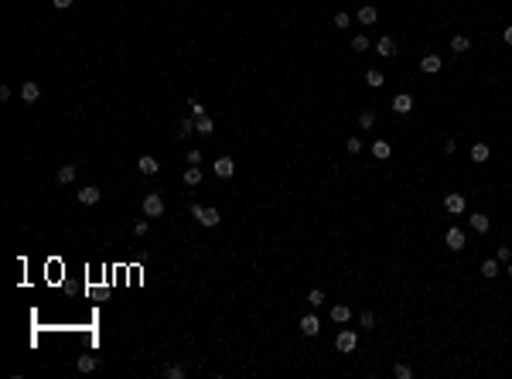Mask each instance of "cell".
<instances>
[{
    "label": "cell",
    "instance_id": "34",
    "mask_svg": "<svg viewBox=\"0 0 512 379\" xmlns=\"http://www.w3.org/2000/svg\"><path fill=\"white\" fill-rule=\"evenodd\" d=\"M188 113H192L195 120H198V116H205V106H202V103H195V99H192V103H188Z\"/></svg>",
    "mask_w": 512,
    "mask_h": 379
},
{
    "label": "cell",
    "instance_id": "23",
    "mask_svg": "<svg viewBox=\"0 0 512 379\" xmlns=\"http://www.w3.org/2000/svg\"><path fill=\"white\" fill-rule=\"evenodd\" d=\"M96 366H99V359H96V356H79V362H75L79 372H92Z\"/></svg>",
    "mask_w": 512,
    "mask_h": 379
},
{
    "label": "cell",
    "instance_id": "3",
    "mask_svg": "<svg viewBox=\"0 0 512 379\" xmlns=\"http://www.w3.org/2000/svg\"><path fill=\"white\" fill-rule=\"evenodd\" d=\"M144 215H147V219H160V215H164V198H160L157 192H147V195H144Z\"/></svg>",
    "mask_w": 512,
    "mask_h": 379
},
{
    "label": "cell",
    "instance_id": "35",
    "mask_svg": "<svg viewBox=\"0 0 512 379\" xmlns=\"http://www.w3.org/2000/svg\"><path fill=\"white\" fill-rule=\"evenodd\" d=\"M441 147H444V154H454V150H457V140H454V137H444Z\"/></svg>",
    "mask_w": 512,
    "mask_h": 379
},
{
    "label": "cell",
    "instance_id": "25",
    "mask_svg": "<svg viewBox=\"0 0 512 379\" xmlns=\"http://www.w3.org/2000/svg\"><path fill=\"white\" fill-rule=\"evenodd\" d=\"M359 126H362V130H372V126H375V113H372V110H362V113H359Z\"/></svg>",
    "mask_w": 512,
    "mask_h": 379
},
{
    "label": "cell",
    "instance_id": "40",
    "mask_svg": "<svg viewBox=\"0 0 512 379\" xmlns=\"http://www.w3.org/2000/svg\"><path fill=\"white\" fill-rule=\"evenodd\" d=\"M51 4H55L58 11H65V7H72V0H51Z\"/></svg>",
    "mask_w": 512,
    "mask_h": 379
},
{
    "label": "cell",
    "instance_id": "2",
    "mask_svg": "<svg viewBox=\"0 0 512 379\" xmlns=\"http://www.w3.org/2000/svg\"><path fill=\"white\" fill-rule=\"evenodd\" d=\"M355 345H359V335H355L352 328H341V332L335 335V348H338L341 356H348V352H355Z\"/></svg>",
    "mask_w": 512,
    "mask_h": 379
},
{
    "label": "cell",
    "instance_id": "42",
    "mask_svg": "<svg viewBox=\"0 0 512 379\" xmlns=\"http://www.w3.org/2000/svg\"><path fill=\"white\" fill-rule=\"evenodd\" d=\"M505 274H509V280H512V263H509V270H505Z\"/></svg>",
    "mask_w": 512,
    "mask_h": 379
},
{
    "label": "cell",
    "instance_id": "9",
    "mask_svg": "<svg viewBox=\"0 0 512 379\" xmlns=\"http://www.w3.org/2000/svg\"><path fill=\"white\" fill-rule=\"evenodd\" d=\"M441 55H423L420 58V72H427V75H434V72H441Z\"/></svg>",
    "mask_w": 512,
    "mask_h": 379
},
{
    "label": "cell",
    "instance_id": "15",
    "mask_svg": "<svg viewBox=\"0 0 512 379\" xmlns=\"http://www.w3.org/2000/svg\"><path fill=\"white\" fill-rule=\"evenodd\" d=\"M38 96H41L38 82H24V86H21V99H24V103H38Z\"/></svg>",
    "mask_w": 512,
    "mask_h": 379
},
{
    "label": "cell",
    "instance_id": "19",
    "mask_svg": "<svg viewBox=\"0 0 512 379\" xmlns=\"http://www.w3.org/2000/svg\"><path fill=\"white\" fill-rule=\"evenodd\" d=\"M198 181H202V168H198V164H188V168H184V184L195 188Z\"/></svg>",
    "mask_w": 512,
    "mask_h": 379
},
{
    "label": "cell",
    "instance_id": "24",
    "mask_svg": "<svg viewBox=\"0 0 512 379\" xmlns=\"http://www.w3.org/2000/svg\"><path fill=\"white\" fill-rule=\"evenodd\" d=\"M468 48H471V38H468V35H454V38H451V51H468Z\"/></svg>",
    "mask_w": 512,
    "mask_h": 379
},
{
    "label": "cell",
    "instance_id": "8",
    "mask_svg": "<svg viewBox=\"0 0 512 379\" xmlns=\"http://www.w3.org/2000/svg\"><path fill=\"white\" fill-rule=\"evenodd\" d=\"M212 171H215L219 178H232V174H236V161H232V157H219V161L212 164Z\"/></svg>",
    "mask_w": 512,
    "mask_h": 379
},
{
    "label": "cell",
    "instance_id": "12",
    "mask_svg": "<svg viewBox=\"0 0 512 379\" xmlns=\"http://www.w3.org/2000/svg\"><path fill=\"white\" fill-rule=\"evenodd\" d=\"M375 51L383 58H393L396 55V41H393V38H379V41H375Z\"/></svg>",
    "mask_w": 512,
    "mask_h": 379
},
{
    "label": "cell",
    "instance_id": "5",
    "mask_svg": "<svg viewBox=\"0 0 512 379\" xmlns=\"http://www.w3.org/2000/svg\"><path fill=\"white\" fill-rule=\"evenodd\" d=\"M444 208H447L451 215H461V212L468 208V202H465V195H461V192H451V195L444 198Z\"/></svg>",
    "mask_w": 512,
    "mask_h": 379
},
{
    "label": "cell",
    "instance_id": "10",
    "mask_svg": "<svg viewBox=\"0 0 512 379\" xmlns=\"http://www.w3.org/2000/svg\"><path fill=\"white\" fill-rule=\"evenodd\" d=\"M99 198H102V192H99V188H92V184H86V188L79 192V202H82V205H96Z\"/></svg>",
    "mask_w": 512,
    "mask_h": 379
},
{
    "label": "cell",
    "instance_id": "27",
    "mask_svg": "<svg viewBox=\"0 0 512 379\" xmlns=\"http://www.w3.org/2000/svg\"><path fill=\"white\" fill-rule=\"evenodd\" d=\"M212 130H215V123H212V116H198V133H205V137H208Z\"/></svg>",
    "mask_w": 512,
    "mask_h": 379
},
{
    "label": "cell",
    "instance_id": "13",
    "mask_svg": "<svg viewBox=\"0 0 512 379\" xmlns=\"http://www.w3.org/2000/svg\"><path fill=\"white\" fill-rule=\"evenodd\" d=\"M365 86H369V89H383V86H386V75L379 69H369L365 72Z\"/></svg>",
    "mask_w": 512,
    "mask_h": 379
},
{
    "label": "cell",
    "instance_id": "6",
    "mask_svg": "<svg viewBox=\"0 0 512 379\" xmlns=\"http://www.w3.org/2000/svg\"><path fill=\"white\" fill-rule=\"evenodd\" d=\"M410 110H413V96H410V92H399V96H393V113L407 116Z\"/></svg>",
    "mask_w": 512,
    "mask_h": 379
},
{
    "label": "cell",
    "instance_id": "36",
    "mask_svg": "<svg viewBox=\"0 0 512 379\" xmlns=\"http://www.w3.org/2000/svg\"><path fill=\"white\" fill-rule=\"evenodd\" d=\"M335 28H348V14H345V11L335 14Z\"/></svg>",
    "mask_w": 512,
    "mask_h": 379
},
{
    "label": "cell",
    "instance_id": "16",
    "mask_svg": "<svg viewBox=\"0 0 512 379\" xmlns=\"http://www.w3.org/2000/svg\"><path fill=\"white\" fill-rule=\"evenodd\" d=\"M489 157H492L489 144H471V161H475V164H485Z\"/></svg>",
    "mask_w": 512,
    "mask_h": 379
},
{
    "label": "cell",
    "instance_id": "21",
    "mask_svg": "<svg viewBox=\"0 0 512 379\" xmlns=\"http://www.w3.org/2000/svg\"><path fill=\"white\" fill-rule=\"evenodd\" d=\"M468 222H471V229H475V232H489V226H492L489 219H485V212H475Z\"/></svg>",
    "mask_w": 512,
    "mask_h": 379
},
{
    "label": "cell",
    "instance_id": "1",
    "mask_svg": "<svg viewBox=\"0 0 512 379\" xmlns=\"http://www.w3.org/2000/svg\"><path fill=\"white\" fill-rule=\"evenodd\" d=\"M192 215L198 219V222H202L205 229H215L219 222H222V215H219V208H205V205H198V202L192 205Z\"/></svg>",
    "mask_w": 512,
    "mask_h": 379
},
{
    "label": "cell",
    "instance_id": "20",
    "mask_svg": "<svg viewBox=\"0 0 512 379\" xmlns=\"http://www.w3.org/2000/svg\"><path fill=\"white\" fill-rule=\"evenodd\" d=\"M355 17H359V24H365V28H369V24H375V7H372V4H365V7H359V14H355Z\"/></svg>",
    "mask_w": 512,
    "mask_h": 379
},
{
    "label": "cell",
    "instance_id": "37",
    "mask_svg": "<svg viewBox=\"0 0 512 379\" xmlns=\"http://www.w3.org/2000/svg\"><path fill=\"white\" fill-rule=\"evenodd\" d=\"M362 150V140L359 137H348V154H359Z\"/></svg>",
    "mask_w": 512,
    "mask_h": 379
},
{
    "label": "cell",
    "instance_id": "18",
    "mask_svg": "<svg viewBox=\"0 0 512 379\" xmlns=\"http://www.w3.org/2000/svg\"><path fill=\"white\" fill-rule=\"evenodd\" d=\"M389 154H393V147H389L386 140H372V157L375 161H386Z\"/></svg>",
    "mask_w": 512,
    "mask_h": 379
},
{
    "label": "cell",
    "instance_id": "33",
    "mask_svg": "<svg viewBox=\"0 0 512 379\" xmlns=\"http://www.w3.org/2000/svg\"><path fill=\"white\" fill-rule=\"evenodd\" d=\"M359 321H362V328H372V324H375V314H372V311H362V314H359Z\"/></svg>",
    "mask_w": 512,
    "mask_h": 379
},
{
    "label": "cell",
    "instance_id": "32",
    "mask_svg": "<svg viewBox=\"0 0 512 379\" xmlns=\"http://www.w3.org/2000/svg\"><path fill=\"white\" fill-rule=\"evenodd\" d=\"M321 301H325V294H321L318 287H314L311 294H307V304H311V308H321Z\"/></svg>",
    "mask_w": 512,
    "mask_h": 379
},
{
    "label": "cell",
    "instance_id": "14",
    "mask_svg": "<svg viewBox=\"0 0 512 379\" xmlns=\"http://www.w3.org/2000/svg\"><path fill=\"white\" fill-rule=\"evenodd\" d=\"M75 174H79V164H62V168H58V184L75 181Z\"/></svg>",
    "mask_w": 512,
    "mask_h": 379
},
{
    "label": "cell",
    "instance_id": "41",
    "mask_svg": "<svg viewBox=\"0 0 512 379\" xmlns=\"http://www.w3.org/2000/svg\"><path fill=\"white\" fill-rule=\"evenodd\" d=\"M502 41H505V45H512V28H505V31H502Z\"/></svg>",
    "mask_w": 512,
    "mask_h": 379
},
{
    "label": "cell",
    "instance_id": "11",
    "mask_svg": "<svg viewBox=\"0 0 512 379\" xmlns=\"http://www.w3.org/2000/svg\"><path fill=\"white\" fill-rule=\"evenodd\" d=\"M137 168H140V174H157V171H160L157 157H150V154H144V157L137 161Z\"/></svg>",
    "mask_w": 512,
    "mask_h": 379
},
{
    "label": "cell",
    "instance_id": "30",
    "mask_svg": "<svg viewBox=\"0 0 512 379\" xmlns=\"http://www.w3.org/2000/svg\"><path fill=\"white\" fill-rule=\"evenodd\" d=\"M164 376L168 379H184V366H164Z\"/></svg>",
    "mask_w": 512,
    "mask_h": 379
},
{
    "label": "cell",
    "instance_id": "29",
    "mask_svg": "<svg viewBox=\"0 0 512 379\" xmlns=\"http://www.w3.org/2000/svg\"><path fill=\"white\" fill-rule=\"evenodd\" d=\"M352 51H369V38H365V35H355V38H352Z\"/></svg>",
    "mask_w": 512,
    "mask_h": 379
},
{
    "label": "cell",
    "instance_id": "31",
    "mask_svg": "<svg viewBox=\"0 0 512 379\" xmlns=\"http://www.w3.org/2000/svg\"><path fill=\"white\" fill-rule=\"evenodd\" d=\"M495 260H499V263H512V250L509 246H499V250H495Z\"/></svg>",
    "mask_w": 512,
    "mask_h": 379
},
{
    "label": "cell",
    "instance_id": "7",
    "mask_svg": "<svg viewBox=\"0 0 512 379\" xmlns=\"http://www.w3.org/2000/svg\"><path fill=\"white\" fill-rule=\"evenodd\" d=\"M301 332H304L307 338H314V335L321 332V318L318 314H304V318H301Z\"/></svg>",
    "mask_w": 512,
    "mask_h": 379
},
{
    "label": "cell",
    "instance_id": "22",
    "mask_svg": "<svg viewBox=\"0 0 512 379\" xmlns=\"http://www.w3.org/2000/svg\"><path fill=\"white\" fill-rule=\"evenodd\" d=\"M192 130H198V120H195V116L188 113V116H184V120H181V123H178V137H188Z\"/></svg>",
    "mask_w": 512,
    "mask_h": 379
},
{
    "label": "cell",
    "instance_id": "17",
    "mask_svg": "<svg viewBox=\"0 0 512 379\" xmlns=\"http://www.w3.org/2000/svg\"><path fill=\"white\" fill-rule=\"evenodd\" d=\"M348 318H352V308H348V304H335V308H331V321L345 324Z\"/></svg>",
    "mask_w": 512,
    "mask_h": 379
},
{
    "label": "cell",
    "instance_id": "28",
    "mask_svg": "<svg viewBox=\"0 0 512 379\" xmlns=\"http://www.w3.org/2000/svg\"><path fill=\"white\" fill-rule=\"evenodd\" d=\"M393 376L396 379H413V369L403 366V362H396V366H393Z\"/></svg>",
    "mask_w": 512,
    "mask_h": 379
},
{
    "label": "cell",
    "instance_id": "4",
    "mask_svg": "<svg viewBox=\"0 0 512 379\" xmlns=\"http://www.w3.org/2000/svg\"><path fill=\"white\" fill-rule=\"evenodd\" d=\"M444 242H447V250L461 253V250H465V232L457 229V226H451V229L444 232Z\"/></svg>",
    "mask_w": 512,
    "mask_h": 379
},
{
    "label": "cell",
    "instance_id": "26",
    "mask_svg": "<svg viewBox=\"0 0 512 379\" xmlns=\"http://www.w3.org/2000/svg\"><path fill=\"white\" fill-rule=\"evenodd\" d=\"M481 274H485V277H499V260H495V256H489V260L481 263Z\"/></svg>",
    "mask_w": 512,
    "mask_h": 379
},
{
    "label": "cell",
    "instance_id": "38",
    "mask_svg": "<svg viewBox=\"0 0 512 379\" xmlns=\"http://www.w3.org/2000/svg\"><path fill=\"white\" fill-rule=\"evenodd\" d=\"M188 164H202V150H188Z\"/></svg>",
    "mask_w": 512,
    "mask_h": 379
},
{
    "label": "cell",
    "instance_id": "39",
    "mask_svg": "<svg viewBox=\"0 0 512 379\" xmlns=\"http://www.w3.org/2000/svg\"><path fill=\"white\" fill-rule=\"evenodd\" d=\"M147 229H150L147 222H137V226H133V232H137V236H147Z\"/></svg>",
    "mask_w": 512,
    "mask_h": 379
}]
</instances>
